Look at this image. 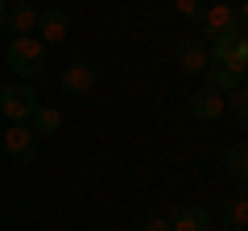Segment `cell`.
Segmentation results:
<instances>
[{"label":"cell","instance_id":"obj_20","mask_svg":"<svg viewBox=\"0 0 248 231\" xmlns=\"http://www.w3.org/2000/svg\"><path fill=\"white\" fill-rule=\"evenodd\" d=\"M211 231H215V227H211ZM219 231H223V227H219Z\"/></svg>","mask_w":248,"mask_h":231},{"label":"cell","instance_id":"obj_10","mask_svg":"<svg viewBox=\"0 0 248 231\" xmlns=\"http://www.w3.org/2000/svg\"><path fill=\"white\" fill-rule=\"evenodd\" d=\"M9 29L13 37H33V29H37V9L29 4V0H17V4H9Z\"/></svg>","mask_w":248,"mask_h":231},{"label":"cell","instance_id":"obj_2","mask_svg":"<svg viewBox=\"0 0 248 231\" xmlns=\"http://www.w3.org/2000/svg\"><path fill=\"white\" fill-rule=\"evenodd\" d=\"M203 33L207 42L211 37H223V33H240L244 29V4H228V0H211V4H203Z\"/></svg>","mask_w":248,"mask_h":231},{"label":"cell","instance_id":"obj_13","mask_svg":"<svg viewBox=\"0 0 248 231\" xmlns=\"http://www.w3.org/2000/svg\"><path fill=\"white\" fill-rule=\"evenodd\" d=\"M203 74H207V83H203V87H211V91H219V95H228L232 87H240V83H244V79H240V74H232L228 66H207Z\"/></svg>","mask_w":248,"mask_h":231},{"label":"cell","instance_id":"obj_1","mask_svg":"<svg viewBox=\"0 0 248 231\" xmlns=\"http://www.w3.org/2000/svg\"><path fill=\"white\" fill-rule=\"evenodd\" d=\"M4 58H9V71L17 74L21 83L37 79V74L46 71V45L37 42V37H13L9 50H4Z\"/></svg>","mask_w":248,"mask_h":231},{"label":"cell","instance_id":"obj_4","mask_svg":"<svg viewBox=\"0 0 248 231\" xmlns=\"http://www.w3.org/2000/svg\"><path fill=\"white\" fill-rule=\"evenodd\" d=\"M37 149H42V141L33 136L29 124H9V128H4V153H9L17 165H33Z\"/></svg>","mask_w":248,"mask_h":231},{"label":"cell","instance_id":"obj_8","mask_svg":"<svg viewBox=\"0 0 248 231\" xmlns=\"http://www.w3.org/2000/svg\"><path fill=\"white\" fill-rule=\"evenodd\" d=\"M170 231H211V211L207 206H174Z\"/></svg>","mask_w":248,"mask_h":231},{"label":"cell","instance_id":"obj_12","mask_svg":"<svg viewBox=\"0 0 248 231\" xmlns=\"http://www.w3.org/2000/svg\"><path fill=\"white\" fill-rule=\"evenodd\" d=\"M223 66H228L232 74H240V79H244V71H248V37H244V29H240V33H232V45H228Z\"/></svg>","mask_w":248,"mask_h":231},{"label":"cell","instance_id":"obj_5","mask_svg":"<svg viewBox=\"0 0 248 231\" xmlns=\"http://www.w3.org/2000/svg\"><path fill=\"white\" fill-rule=\"evenodd\" d=\"M99 83V66L95 62H87V58H79V62H71L66 71L58 74V87H62V95H87L91 87Z\"/></svg>","mask_w":248,"mask_h":231},{"label":"cell","instance_id":"obj_14","mask_svg":"<svg viewBox=\"0 0 248 231\" xmlns=\"http://www.w3.org/2000/svg\"><path fill=\"white\" fill-rule=\"evenodd\" d=\"M223 161H228V173L240 182V186H244V178H248V144L236 141L228 153H223Z\"/></svg>","mask_w":248,"mask_h":231},{"label":"cell","instance_id":"obj_9","mask_svg":"<svg viewBox=\"0 0 248 231\" xmlns=\"http://www.w3.org/2000/svg\"><path fill=\"white\" fill-rule=\"evenodd\" d=\"M223 107H228V99L219 95V91H211V87H199L195 95H190V116H195V120H219L223 116Z\"/></svg>","mask_w":248,"mask_h":231},{"label":"cell","instance_id":"obj_15","mask_svg":"<svg viewBox=\"0 0 248 231\" xmlns=\"http://www.w3.org/2000/svg\"><path fill=\"white\" fill-rule=\"evenodd\" d=\"M244 223H248V198L236 194L223 206V231H244Z\"/></svg>","mask_w":248,"mask_h":231},{"label":"cell","instance_id":"obj_17","mask_svg":"<svg viewBox=\"0 0 248 231\" xmlns=\"http://www.w3.org/2000/svg\"><path fill=\"white\" fill-rule=\"evenodd\" d=\"M174 9H178V17L199 21V17H203V0H174Z\"/></svg>","mask_w":248,"mask_h":231},{"label":"cell","instance_id":"obj_11","mask_svg":"<svg viewBox=\"0 0 248 231\" xmlns=\"http://www.w3.org/2000/svg\"><path fill=\"white\" fill-rule=\"evenodd\" d=\"M29 128H33V136L42 141V136H54L62 128V112L58 107H46V103H37V112L29 116Z\"/></svg>","mask_w":248,"mask_h":231},{"label":"cell","instance_id":"obj_16","mask_svg":"<svg viewBox=\"0 0 248 231\" xmlns=\"http://www.w3.org/2000/svg\"><path fill=\"white\" fill-rule=\"evenodd\" d=\"M223 99H228V103L236 107V116H240V120L248 116V91H244V83H240V87H232V91H228Z\"/></svg>","mask_w":248,"mask_h":231},{"label":"cell","instance_id":"obj_3","mask_svg":"<svg viewBox=\"0 0 248 231\" xmlns=\"http://www.w3.org/2000/svg\"><path fill=\"white\" fill-rule=\"evenodd\" d=\"M37 91L29 87V83H9V87H0V112H4V120L9 124H29V116L37 112Z\"/></svg>","mask_w":248,"mask_h":231},{"label":"cell","instance_id":"obj_19","mask_svg":"<svg viewBox=\"0 0 248 231\" xmlns=\"http://www.w3.org/2000/svg\"><path fill=\"white\" fill-rule=\"evenodd\" d=\"M9 25V0H0V29Z\"/></svg>","mask_w":248,"mask_h":231},{"label":"cell","instance_id":"obj_7","mask_svg":"<svg viewBox=\"0 0 248 231\" xmlns=\"http://www.w3.org/2000/svg\"><path fill=\"white\" fill-rule=\"evenodd\" d=\"M174 58H178V66H182L186 74H203L207 71V42H199V37H182V42L174 45Z\"/></svg>","mask_w":248,"mask_h":231},{"label":"cell","instance_id":"obj_18","mask_svg":"<svg viewBox=\"0 0 248 231\" xmlns=\"http://www.w3.org/2000/svg\"><path fill=\"white\" fill-rule=\"evenodd\" d=\"M141 231H170V219H166V215H153V219L141 223Z\"/></svg>","mask_w":248,"mask_h":231},{"label":"cell","instance_id":"obj_6","mask_svg":"<svg viewBox=\"0 0 248 231\" xmlns=\"http://www.w3.org/2000/svg\"><path fill=\"white\" fill-rule=\"evenodd\" d=\"M37 42L42 45H58L62 37L71 33V13L66 9H58V4H54V9H37Z\"/></svg>","mask_w":248,"mask_h":231}]
</instances>
